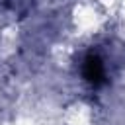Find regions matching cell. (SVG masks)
Instances as JSON below:
<instances>
[{
	"mask_svg": "<svg viewBox=\"0 0 125 125\" xmlns=\"http://www.w3.org/2000/svg\"><path fill=\"white\" fill-rule=\"evenodd\" d=\"M82 76L88 84H92L94 88H100L102 84H105V68L102 59L96 53H88L84 57L82 62Z\"/></svg>",
	"mask_w": 125,
	"mask_h": 125,
	"instance_id": "1",
	"label": "cell"
}]
</instances>
